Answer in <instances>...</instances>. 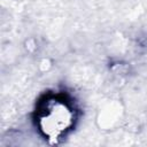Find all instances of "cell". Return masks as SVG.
Returning <instances> with one entry per match:
<instances>
[{"label":"cell","instance_id":"6da1fadb","mask_svg":"<svg viewBox=\"0 0 147 147\" xmlns=\"http://www.w3.org/2000/svg\"><path fill=\"white\" fill-rule=\"evenodd\" d=\"M72 122V110L67 102L59 98H49L42 106L40 123L41 130L49 137H57Z\"/></svg>","mask_w":147,"mask_h":147}]
</instances>
